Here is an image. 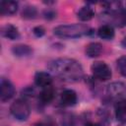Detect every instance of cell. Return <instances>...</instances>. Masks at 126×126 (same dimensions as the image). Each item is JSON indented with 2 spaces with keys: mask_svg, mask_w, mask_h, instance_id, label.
I'll return each instance as SVG.
<instances>
[{
  "mask_svg": "<svg viewBox=\"0 0 126 126\" xmlns=\"http://www.w3.org/2000/svg\"><path fill=\"white\" fill-rule=\"evenodd\" d=\"M49 71L56 76L70 82H76L83 78V67L75 59L57 58L50 61L47 65Z\"/></svg>",
  "mask_w": 126,
  "mask_h": 126,
  "instance_id": "1",
  "label": "cell"
},
{
  "mask_svg": "<svg viewBox=\"0 0 126 126\" xmlns=\"http://www.w3.org/2000/svg\"><path fill=\"white\" fill-rule=\"evenodd\" d=\"M90 28L83 24L60 25L53 29V33L62 38H78L90 32Z\"/></svg>",
  "mask_w": 126,
  "mask_h": 126,
  "instance_id": "2",
  "label": "cell"
},
{
  "mask_svg": "<svg viewBox=\"0 0 126 126\" xmlns=\"http://www.w3.org/2000/svg\"><path fill=\"white\" fill-rule=\"evenodd\" d=\"M10 112L17 120L26 121L31 114V109L26 100L19 98L11 104Z\"/></svg>",
  "mask_w": 126,
  "mask_h": 126,
  "instance_id": "3",
  "label": "cell"
},
{
  "mask_svg": "<svg viewBox=\"0 0 126 126\" xmlns=\"http://www.w3.org/2000/svg\"><path fill=\"white\" fill-rule=\"evenodd\" d=\"M91 70L94 77L99 81H108L112 76L109 66L103 61H95L93 63Z\"/></svg>",
  "mask_w": 126,
  "mask_h": 126,
  "instance_id": "4",
  "label": "cell"
},
{
  "mask_svg": "<svg viewBox=\"0 0 126 126\" xmlns=\"http://www.w3.org/2000/svg\"><path fill=\"white\" fill-rule=\"evenodd\" d=\"M14 85L7 79L2 78L0 82V99L2 102H6L11 99L15 94Z\"/></svg>",
  "mask_w": 126,
  "mask_h": 126,
  "instance_id": "5",
  "label": "cell"
},
{
  "mask_svg": "<svg viewBox=\"0 0 126 126\" xmlns=\"http://www.w3.org/2000/svg\"><path fill=\"white\" fill-rule=\"evenodd\" d=\"M107 94L114 98H121L126 96V85L122 82L110 83L106 88Z\"/></svg>",
  "mask_w": 126,
  "mask_h": 126,
  "instance_id": "6",
  "label": "cell"
},
{
  "mask_svg": "<svg viewBox=\"0 0 126 126\" xmlns=\"http://www.w3.org/2000/svg\"><path fill=\"white\" fill-rule=\"evenodd\" d=\"M52 77L49 73L46 72H36L34 75V84L37 87L40 88H46V87H50L52 84Z\"/></svg>",
  "mask_w": 126,
  "mask_h": 126,
  "instance_id": "7",
  "label": "cell"
},
{
  "mask_svg": "<svg viewBox=\"0 0 126 126\" xmlns=\"http://www.w3.org/2000/svg\"><path fill=\"white\" fill-rule=\"evenodd\" d=\"M1 35L8 38V39L15 40V39H18L20 37V32H19V30L17 27H15L11 24H7V25L2 27Z\"/></svg>",
  "mask_w": 126,
  "mask_h": 126,
  "instance_id": "8",
  "label": "cell"
},
{
  "mask_svg": "<svg viewBox=\"0 0 126 126\" xmlns=\"http://www.w3.org/2000/svg\"><path fill=\"white\" fill-rule=\"evenodd\" d=\"M18 10V3L15 1L2 0L0 2V14L1 15H14Z\"/></svg>",
  "mask_w": 126,
  "mask_h": 126,
  "instance_id": "9",
  "label": "cell"
},
{
  "mask_svg": "<svg viewBox=\"0 0 126 126\" xmlns=\"http://www.w3.org/2000/svg\"><path fill=\"white\" fill-rule=\"evenodd\" d=\"M60 99L63 105L72 106L77 102V94L73 90H65L61 93Z\"/></svg>",
  "mask_w": 126,
  "mask_h": 126,
  "instance_id": "10",
  "label": "cell"
},
{
  "mask_svg": "<svg viewBox=\"0 0 126 126\" xmlns=\"http://www.w3.org/2000/svg\"><path fill=\"white\" fill-rule=\"evenodd\" d=\"M12 52L17 57H29L32 54V48L27 44H17L12 47Z\"/></svg>",
  "mask_w": 126,
  "mask_h": 126,
  "instance_id": "11",
  "label": "cell"
},
{
  "mask_svg": "<svg viewBox=\"0 0 126 126\" xmlns=\"http://www.w3.org/2000/svg\"><path fill=\"white\" fill-rule=\"evenodd\" d=\"M115 117L121 123H126V100L121 99L115 104Z\"/></svg>",
  "mask_w": 126,
  "mask_h": 126,
  "instance_id": "12",
  "label": "cell"
},
{
  "mask_svg": "<svg viewBox=\"0 0 126 126\" xmlns=\"http://www.w3.org/2000/svg\"><path fill=\"white\" fill-rule=\"evenodd\" d=\"M102 52V45L99 42H91L86 46V54L90 58L98 57Z\"/></svg>",
  "mask_w": 126,
  "mask_h": 126,
  "instance_id": "13",
  "label": "cell"
},
{
  "mask_svg": "<svg viewBox=\"0 0 126 126\" xmlns=\"http://www.w3.org/2000/svg\"><path fill=\"white\" fill-rule=\"evenodd\" d=\"M94 16V11L93 10V8L89 7V6H84L82 8L79 9V11L77 12V17L79 20L83 21V22H88L90 20H92Z\"/></svg>",
  "mask_w": 126,
  "mask_h": 126,
  "instance_id": "14",
  "label": "cell"
},
{
  "mask_svg": "<svg viewBox=\"0 0 126 126\" xmlns=\"http://www.w3.org/2000/svg\"><path fill=\"white\" fill-rule=\"evenodd\" d=\"M97 34L102 39H112L114 37V30L109 25H103L98 29Z\"/></svg>",
  "mask_w": 126,
  "mask_h": 126,
  "instance_id": "15",
  "label": "cell"
},
{
  "mask_svg": "<svg viewBox=\"0 0 126 126\" xmlns=\"http://www.w3.org/2000/svg\"><path fill=\"white\" fill-rule=\"evenodd\" d=\"M53 97H54V90L51 86L44 88L39 94V99L43 103H49L53 99Z\"/></svg>",
  "mask_w": 126,
  "mask_h": 126,
  "instance_id": "16",
  "label": "cell"
},
{
  "mask_svg": "<svg viewBox=\"0 0 126 126\" xmlns=\"http://www.w3.org/2000/svg\"><path fill=\"white\" fill-rule=\"evenodd\" d=\"M36 16V9L33 6H26L22 11V17L24 19H34Z\"/></svg>",
  "mask_w": 126,
  "mask_h": 126,
  "instance_id": "17",
  "label": "cell"
},
{
  "mask_svg": "<svg viewBox=\"0 0 126 126\" xmlns=\"http://www.w3.org/2000/svg\"><path fill=\"white\" fill-rule=\"evenodd\" d=\"M117 67L122 76L126 77V56H121L117 60Z\"/></svg>",
  "mask_w": 126,
  "mask_h": 126,
  "instance_id": "18",
  "label": "cell"
},
{
  "mask_svg": "<svg viewBox=\"0 0 126 126\" xmlns=\"http://www.w3.org/2000/svg\"><path fill=\"white\" fill-rule=\"evenodd\" d=\"M32 32H33V34H34L36 37H41V36L44 35V33H45V30H44L41 26H38V27L33 28Z\"/></svg>",
  "mask_w": 126,
  "mask_h": 126,
  "instance_id": "19",
  "label": "cell"
},
{
  "mask_svg": "<svg viewBox=\"0 0 126 126\" xmlns=\"http://www.w3.org/2000/svg\"><path fill=\"white\" fill-rule=\"evenodd\" d=\"M121 45H122L124 48H126V36L121 40Z\"/></svg>",
  "mask_w": 126,
  "mask_h": 126,
  "instance_id": "20",
  "label": "cell"
},
{
  "mask_svg": "<svg viewBox=\"0 0 126 126\" xmlns=\"http://www.w3.org/2000/svg\"><path fill=\"white\" fill-rule=\"evenodd\" d=\"M85 126H99L98 124H96V123H93V122H89V123H87Z\"/></svg>",
  "mask_w": 126,
  "mask_h": 126,
  "instance_id": "21",
  "label": "cell"
}]
</instances>
